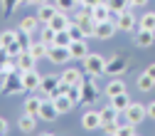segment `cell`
Here are the masks:
<instances>
[{
    "instance_id": "obj_1",
    "label": "cell",
    "mask_w": 155,
    "mask_h": 136,
    "mask_svg": "<svg viewBox=\"0 0 155 136\" xmlns=\"http://www.w3.org/2000/svg\"><path fill=\"white\" fill-rule=\"evenodd\" d=\"M81 62H84V72L91 74V77H96V79L106 74V57H101V54H91L89 52Z\"/></svg>"
},
{
    "instance_id": "obj_2",
    "label": "cell",
    "mask_w": 155,
    "mask_h": 136,
    "mask_svg": "<svg viewBox=\"0 0 155 136\" xmlns=\"http://www.w3.org/2000/svg\"><path fill=\"white\" fill-rule=\"evenodd\" d=\"M81 104H94L96 99H99V84H96V77H91V74H86L84 79H81Z\"/></svg>"
},
{
    "instance_id": "obj_3",
    "label": "cell",
    "mask_w": 155,
    "mask_h": 136,
    "mask_svg": "<svg viewBox=\"0 0 155 136\" xmlns=\"http://www.w3.org/2000/svg\"><path fill=\"white\" fill-rule=\"evenodd\" d=\"M128 67H130V62L126 54H113L111 60H106V74L108 77H121Z\"/></svg>"
},
{
    "instance_id": "obj_4",
    "label": "cell",
    "mask_w": 155,
    "mask_h": 136,
    "mask_svg": "<svg viewBox=\"0 0 155 136\" xmlns=\"http://www.w3.org/2000/svg\"><path fill=\"white\" fill-rule=\"evenodd\" d=\"M123 116H126V121H130V124H143V119L148 116V106H143V104H138V102H130V106L123 111Z\"/></svg>"
},
{
    "instance_id": "obj_5",
    "label": "cell",
    "mask_w": 155,
    "mask_h": 136,
    "mask_svg": "<svg viewBox=\"0 0 155 136\" xmlns=\"http://www.w3.org/2000/svg\"><path fill=\"white\" fill-rule=\"evenodd\" d=\"M116 27H118L121 32H135V30H138V20H135V17H133V12L130 10H123V12H118V15H116Z\"/></svg>"
},
{
    "instance_id": "obj_6",
    "label": "cell",
    "mask_w": 155,
    "mask_h": 136,
    "mask_svg": "<svg viewBox=\"0 0 155 136\" xmlns=\"http://www.w3.org/2000/svg\"><path fill=\"white\" fill-rule=\"evenodd\" d=\"M47 60L54 62V65H67V62L71 60V52H69V47H64V45H49Z\"/></svg>"
},
{
    "instance_id": "obj_7",
    "label": "cell",
    "mask_w": 155,
    "mask_h": 136,
    "mask_svg": "<svg viewBox=\"0 0 155 136\" xmlns=\"http://www.w3.org/2000/svg\"><path fill=\"white\" fill-rule=\"evenodd\" d=\"M3 94H10V96H15V94H22L25 92V84H22V77H20V72H10V77H8V82L3 84V89H0Z\"/></svg>"
},
{
    "instance_id": "obj_8",
    "label": "cell",
    "mask_w": 155,
    "mask_h": 136,
    "mask_svg": "<svg viewBox=\"0 0 155 136\" xmlns=\"http://www.w3.org/2000/svg\"><path fill=\"white\" fill-rule=\"evenodd\" d=\"M20 77H22L25 92H40V84H42V74H37V69H27V72H20Z\"/></svg>"
},
{
    "instance_id": "obj_9",
    "label": "cell",
    "mask_w": 155,
    "mask_h": 136,
    "mask_svg": "<svg viewBox=\"0 0 155 136\" xmlns=\"http://www.w3.org/2000/svg\"><path fill=\"white\" fill-rule=\"evenodd\" d=\"M59 82H62V77H59V74H47V77H42L40 94L47 96V99H52V96H54V89L59 87Z\"/></svg>"
},
{
    "instance_id": "obj_10",
    "label": "cell",
    "mask_w": 155,
    "mask_h": 136,
    "mask_svg": "<svg viewBox=\"0 0 155 136\" xmlns=\"http://www.w3.org/2000/svg\"><path fill=\"white\" fill-rule=\"evenodd\" d=\"M133 42H135V47H153L155 45V32L153 30H143V27H138L133 32Z\"/></svg>"
},
{
    "instance_id": "obj_11",
    "label": "cell",
    "mask_w": 155,
    "mask_h": 136,
    "mask_svg": "<svg viewBox=\"0 0 155 136\" xmlns=\"http://www.w3.org/2000/svg\"><path fill=\"white\" fill-rule=\"evenodd\" d=\"M116 20H106V23H96V32H94V37L96 40H111V37L116 35Z\"/></svg>"
},
{
    "instance_id": "obj_12",
    "label": "cell",
    "mask_w": 155,
    "mask_h": 136,
    "mask_svg": "<svg viewBox=\"0 0 155 136\" xmlns=\"http://www.w3.org/2000/svg\"><path fill=\"white\" fill-rule=\"evenodd\" d=\"M40 121H45V124H52L57 116H59V111H57V106H54V102L52 99H45L42 102V106H40Z\"/></svg>"
},
{
    "instance_id": "obj_13",
    "label": "cell",
    "mask_w": 155,
    "mask_h": 136,
    "mask_svg": "<svg viewBox=\"0 0 155 136\" xmlns=\"http://www.w3.org/2000/svg\"><path fill=\"white\" fill-rule=\"evenodd\" d=\"M81 129L86 131H96V129H101V111H84L81 116Z\"/></svg>"
},
{
    "instance_id": "obj_14",
    "label": "cell",
    "mask_w": 155,
    "mask_h": 136,
    "mask_svg": "<svg viewBox=\"0 0 155 136\" xmlns=\"http://www.w3.org/2000/svg\"><path fill=\"white\" fill-rule=\"evenodd\" d=\"M40 62V60H35V54L30 52V50H22L20 54H17V60H15V65H17V69L20 72H27V69H35V65Z\"/></svg>"
},
{
    "instance_id": "obj_15",
    "label": "cell",
    "mask_w": 155,
    "mask_h": 136,
    "mask_svg": "<svg viewBox=\"0 0 155 136\" xmlns=\"http://www.w3.org/2000/svg\"><path fill=\"white\" fill-rule=\"evenodd\" d=\"M52 102H54V106H57L59 114H69V111L76 106V102L71 99L69 94H57V96H52Z\"/></svg>"
},
{
    "instance_id": "obj_16",
    "label": "cell",
    "mask_w": 155,
    "mask_h": 136,
    "mask_svg": "<svg viewBox=\"0 0 155 136\" xmlns=\"http://www.w3.org/2000/svg\"><path fill=\"white\" fill-rule=\"evenodd\" d=\"M45 99H47V96H42V94H32V96H27V99H25V104H22L25 114L37 116V114H40V106H42V102H45Z\"/></svg>"
},
{
    "instance_id": "obj_17",
    "label": "cell",
    "mask_w": 155,
    "mask_h": 136,
    "mask_svg": "<svg viewBox=\"0 0 155 136\" xmlns=\"http://www.w3.org/2000/svg\"><path fill=\"white\" fill-rule=\"evenodd\" d=\"M116 121H121V111L116 109V106H111V104H106L101 109V129L106 124H116Z\"/></svg>"
},
{
    "instance_id": "obj_18",
    "label": "cell",
    "mask_w": 155,
    "mask_h": 136,
    "mask_svg": "<svg viewBox=\"0 0 155 136\" xmlns=\"http://www.w3.org/2000/svg\"><path fill=\"white\" fill-rule=\"evenodd\" d=\"M57 12H59V8H57V5H49V3L37 5V17H40V23H42V25H47Z\"/></svg>"
},
{
    "instance_id": "obj_19",
    "label": "cell",
    "mask_w": 155,
    "mask_h": 136,
    "mask_svg": "<svg viewBox=\"0 0 155 136\" xmlns=\"http://www.w3.org/2000/svg\"><path fill=\"white\" fill-rule=\"evenodd\" d=\"M69 52H71V60H84V57L89 54L86 40H74V42L69 45Z\"/></svg>"
},
{
    "instance_id": "obj_20",
    "label": "cell",
    "mask_w": 155,
    "mask_h": 136,
    "mask_svg": "<svg viewBox=\"0 0 155 136\" xmlns=\"http://www.w3.org/2000/svg\"><path fill=\"white\" fill-rule=\"evenodd\" d=\"M37 119H40V116L22 114V116H20V121H17V129H20L22 134H32V131L37 129Z\"/></svg>"
},
{
    "instance_id": "obj_21",
    "label": "cell",
    "mask_w": 155,
    "mask_h": 136,
    "mask_svg": "<svg viewBox=\"0 0 155 136\" xmlns=\"http://www.w3.org/2000/svg\"><path fill=\"white\" fill-rule=\"evenodd\" d=\"M59 77H62V82H64V84H81V79H84L81 69H76V67H69V69H64Z\"/></svg>"
},
{
    "instance_id": "obj_22",
    "label": "cell",
    "mask_w": 155,
    "mask_h": 136,
    "mask_svg": "<svg viewBox=\"0 0 155 136\" xmlns=\"http://www.w3.org/2000/svg\"><path fill=\"white\" fill-rule=\"evenodd\" d=\"M123 92H128L126 82L116 77V79H111V82L106 84V99H111V96H116V94H123Z\"/></svg>"
},
{
    "instance_id": "obj_23",
    "label": "cell",
    "mask_w": 155,
    "mask_h": 136,
    "mask_svg": "<svg viewBox=\"0 0 155 136\" xmlns=\"http://www.w3.org/2000/svg\"><path fill=\"white\" fill-rule=\"evenodd\" d=\"M69 23H71V20H69V12H62V10H59V12H57L47 25H52L57 32H59V30H67V27H69Z\"/></svg>"
},
{
    "instance_id": "obj_24",
    "label": "cell",
    "mask_w": 155,
    "mask_h": 136,
    "mask_svg": "<svg viewBox=\"0 0 155 136\" xmlns=\"http://www.w3.org/2000/svg\"><path fill=\"white\" fill-rule=\"evenodd\" d=\"M108 104L111 106H116V109H118L121 114L130 106V96H128V92H123V94H116V96H111V99H108Z\"/></svg>"
},
{
    "instance_id": "obj_25",
    "label": "cell",
    "mask_w": 155,
    "mask_h": 136,
    "mask_svg": "<svg viewBox=\"0 0 155 136\" xmlns=\"http://www.w3.org/2000/svg\"><path fill=\"white\" fill-rule=\"evenodd\" d=\"M32 54H35V60H47V52H49V45L47 42H42V40H37V42H32L30 47H27Z\"/></svg>"
},
{
    "instance_id": "obj_26",
    "label": "cell",
    "mask_w": 155,
    "mask_h": 136,
    "mask_svg": "<svg viewBox=\"0 0 155 136\" xmlns=\"http://www.w3.org/2000/svg\"><path fill=\"white\" fill-rule=\"evenodd\" d=\"M42 23H40V17H37V15H27V17H22V20H20V30H25V32H35L37 27H40Z\"/></svg>"
},
{
    "instance_id": "obj_27",
    "label": "cell",
    "mask_w": 155,
    "mask_h": 136,
    "mask_svg": "<svg viewBox=\"0 0 155 136\" xmlns=\"http://www.w3.org/2000/svg\"><path fill=\"white\" fill-rule=\"evenodd\" d=\"M111 10H108V5L106 3H101V5H94V20L96 23H106V20H111Z\"/></svg>"
},
{
    "instance_id": "obj_28",
    "label": "cell",
    "mask_w": 155,
    "mask_h": 136,
    "mask_svg": "<svg viewBox=\"0 0 155 136\" xmlns=\"http://www.w3.org/2000/svg\"><path fill=\"white\" fill-rule=\"evenodd\" d=\"M54 37H57V30L52 25H42L40 27V40L47 42V45H54Z\"/></svg>"
},
{
    "instance_id": "obj_29",
    "label": "cell",
    "mask_w": 155,
    "mask_h": 136,
    "mask_svg": "<svg viewBox=\"0 0 155 136\" xmlns=\"http://www.w3.org/2000/svg\"><path fill=\"white\" fill-rule=\"evenodd\" d=\"M106 5H108V10H111L113 15H118V12H123V10L130 8L128 0H106Z\"/></svg>"
},
{
    "instance_id": "obj_30",
    "label": "cell",
    "mask_w": 155,
    "mask_h": 136,
    "mask_svg": "<svg viewBox=\"0 0 155 136\" xmlns=\"http://www.w3.org/2000/svg\"><path fill=\"white\" fill-rule=\"evenodd\" d=\"M135 84H138V89H140V92H150V89L155 87V79H153L148 72H143V74L138 77V82H135Z\"/></svg>"
},
{
    "instance_id": "obj_31",
    "label": "cell",
    "mask_w": 155,
    "mask_h": 136,
    "mask_svg": "<svg viewBox=\"0 0 155 136\" xmlns=\"http://www.w3.org/2000/svg\"><path fill=\"white\" fill-rule=\"evenodd\" d=\"M138 27H143V30H153V32H155V12H145V15H140Z\"/></svg>"
},
{
    "instance_id": "obj_32",
    "label": "cell",
    "mask_w": 155,
    "mask_h": 136,
    "mask_svg": "<svg viewBox=\"0 0 155 136\" xmlns=\"http://www.w3.org/2000/svg\"><path fill=\"white\" fill-rule=\"evenodd\" d=\"M17 42V30H5V32H0V45L3 47H10Z\"/></svg>"
},
{
    "instance_id": "obj_33",
    "label": "cell",
    "mask_w": 155,
    "mask_h": 136,
    "mask_svg": "<svg viewBox=\"0 0 155 136\" xmlns=\"http://www.w3.org/2000/svg\"><path fill=\"white\" fill-rule=\"evenodd\" d=\"M54 45H64V47H69V45H71V35H69V30H59V32H57Z\"/></svg>"
},
{
    "instance_id": "obj_34",
    "label": "cell",
    "mask_w": 155,
    "mask_h": 136,
    "mask_svg": "<svg viewBox=\"0 0 155 136\" xmlns=\"http://www.w3.org/2000/svg\"><path fill=\"white\" fill-rule=\"evenodd\" d=\"M0 5H3V17H8L15 8H20V0H0Z\"/></svg>"
},
{
    "instance_id": "obj_35",
    "label": "cell",
    "mask_w": 155,
    "mask_h": 136,
    "mask_svg": "<svg viewBox=\"0 0 155 136\" xmlns=\"http://www.w3.org/2000/svg\"><path fill=\"white\" fill-rule=\"evenodd\" d=\"M54 5L59 8L62 12H71L76 8V0H54Z\"/></svg>"
},
{
    "instance_id": "obj_36",
    "label": "cell",
    "mask_w": 155,
    "mask_h": 136,
    "mask_svg": "<svg viewBox=\"0 0 155 136\" xmlns=\"http://www.w3.org/2000/svg\"><path fill=\"white\" fill-rule=\"evenodd\" d=\"M135 134H138V126H135V124H130V121H121V136H135Z\"/></svg>"
},
{
    "instance_id": "obj_37",
    "label": "cell",
    "mask_w": 155,
    "mask_h": 136,
    "mask_svg": "<svg viewBox=\"0 0 155 136\" xmlns=\"http://www.w3.org/2000/svg\"><path fill=\"white\" fill-rule=\"evenodd\" d=\"M17 42H20L25 50L32 45V40H30V32H25V30H20V27H17Z\"/></svg>"
},
{
    "instance_id": "obj_38",
    "label": "cell",
    "mask_w": 155,
    "mask_h": 136,
    "mask_svg": "<svg viewBox=\"0 0 155 136\" xmlns=\"http://www.w3.org/2000/svg\"><path fill=\"white\" fill-rule=\"evenodd\" d=\"M104 134H106V136H118V134H121V121L106 124V126H104Z\"/></svg>"
},
{
    "instance_id": "obj_39",
    "label": "cell",
    "mask_w": 155,
    "mask_h": 136,
    "mask_svg": "<svg viewBox=\"0 0 155 136\" xmlns=\"http://www.w3.org/2000/svg\"><path fill=\"white\" fill-rule=\"evenodd\" d=\"M42 3H49V0H20V5H42Z\"/></svg>"
},
{
    "instance_id": "obj_40",
    "label": "cell",
    "mask_w": 155,
    "mask_h": 136,
    "mask_svg": "<svg viewBox=\"0 0 155 136\" xmlns=\"http://www.w3.org/2000/svg\"><path fill=\"white\" fill-rule=\"evenodd\" d=\"M148 3H150V0H130V8H143Z\"/></svg>"
},
{
    "instance_id": "obj_41",
    "label": "cell",
    "mask_w": 155,
    "mask_h": 136,
    "mask_svg": "<svg viewBox=\"0 0 155 136\" xmlns=\"http://www.w3.org/2000/svg\"><path fill=\"white\" fill-rule=\"evenodd\" d=\"M5 134H8V121L0 116V136H5Z\"/></svg>"
},
{
    "instance_id": "obj_42",
    "label": "cell",
    "mask_w": 155,
    "mask_h": 136,
    "mask_svg": "<svg viewBox=\"0 0 155 136\" xmlns=\"http://www.w3.org/2000/svg\"><path fill=\"white\" fill-rule=\"evenodd\" d=\"M148 116H150V119H155V102L148 104Z\"/></svg>"
},
{
    "instance_id": "obj_43",
    "label": "cell",
    "mask_w": 155,
    "mask_h": 136,
    "mask_svg": "<svg viewBox=\"0 0 155 136\" xmlns=\"http://www.w3.org/2000/svg\"><path fill=\"white\" fill-rule=\"evenodd\" d=\"M145 72H148V74H150V77H153V79H155V62H150V65H148V67H145Z\"/></svg>"
},
{
    "instance_id": "obj_44",
    "label": "cell",
    "mask_w": 155,
    "mask_h": 136,
    "mask_svg": "<svg viewBox=\"0 0 155 136\" xmlns=\"http://www.w3.org/2000/svg\"><path fill=\"white\" fill-rule=\"evenodd\" d=\"M84 3H86V0H76V5H84Z\"/></svg>"
},
{
    "instance_id": "obj_45",
    "label": "cell",
    "mask_w": 155,
    "mask_h": 136,
    "mask_svg": "<svg viewBox=\"0 0 155 136\" xmlns=\"http://www.w3.org/2000/svg\"><path fill=\"white\" fill-rule=\"evenodd\" d=\"M0 50H3V45H0Z\"/></svg>"
},
{
    "instance_id": "obj_46",
    "label": "cell",
    "mask_w": 155,
    "mask_h": 136,
    "mask_svg": "<svg viewBox=\"0 0 155 136\" xmlns=\"http://www.w3.org/2000/svg\"><path fill=\"white\" fill-rule=\"evenodd\" d=\"M128 3H130V0H128Z\"/></svg>"
}]
</instances>
